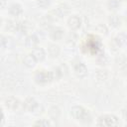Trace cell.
I'll return each mask as SVG.
<instances>
[{
  "label": "cell",
  "instance_id": "obj_1",
  "mask_svg": "<svg viewBox=\"0 0 127 127\" xmlns=\"http://www.w3.org/2000/svg\"><path fill=\"white\" fill-rule=\"evenodd\" d=\"M71 115L75 120L83 124H89L91 122V116L89 112L81 106H74L71 109Z\"/></svg>",
  "mask_w": 127,
  "mask_h": 127
},
{
  "label": "cell",
  "instance_id": "obj_2",
  "mask_svg": "<svg viewBox=\"0 0 127 127\" xmlns=\"http://www.w3.org/2000/svg\"><path fill=\"white\" fill-rule=\"evenodd\" d=\"M69 12V6L66 5V4H62L61 6H59L58 8H56L55 10H52L48 16L49 19L53 20V21H56V20H59L60 18L65 16L66 14H68Z\"/></svg>",
  "mask_w": 127,
  "mask_h": 127
},
{
  "label": "cell",
  "instance_id": "obj_3",
  "mask_svg": "<svg viewBox=\"0 0 127 127\" xmlns=\"http://www.w3.org/2000/svg\"><path fill=\"white\" fill-rule=\"evenodd\" d=\"M119 124V120L115 115H103L98 118L97 125L98 126H117Z\"/></svg>",
  "mask_w": 127,
  "mask_h": 127
},
{
  "label": "cell",
  "instance_id": "obj_4",
  "mask_svg": "<svg viewBox=\"0 0 127 127\" xmlns=\"http://www.w3.org/2000/svg\"><path fill=\"white\" fill-rule=\"evenodd\" d=\"M35 80L39 84H45L48 83L49 81L53 80L51 71H46V70H39L35 74Z\"/></svg>",
  "mask_w": 127,
  "mask_h": 127
},
{
  "label": "cell",
  "instance_id": "obj_5",
  "mask_svg": "<svg viewBox=\"0 0 127 127\" xmlns=\"http://www.w3.org/2000/svg\"><path fill=\"white\" fill-rule=\"evenodd\" d=\"M38 106H39L38 102H37L36 99L33 98V97H28V98L25 100L24 105H23L24 109H25L26 111H29V112L35 111V110L38 108Z\"/></svg>",
  "mask_w": 127,
  "mask_h": 127
},
{
  "label": "cell",
  "instance_id": "obj_6",
  "mask_svg": "<svg viewBox=\"0 0 127 127\" xmlns=\"http://www.w3.org/2000/svg\"><path fill=\"white\" fill-rule=\"evenodd\" d=\"M67 25L70 29L72 30H77L80 26H81V20L78 16L76 15H73V16H70L67 20Z\"/></svg>",
  "mask_w": 127,
  "mask_h": 127
},
{
  "label": "cell",
  "instance_id": "obj_7",
  "mask_svg": "<svg viewBox=\"0 0 127 127\" xmlns=\"http://www.w3.org/2000/svg\"><path fill=\"white\" fill-rule=\"evenodd\" d=\"M74 72H75V74H76L78 77L82 78V77L86 76V74H87V67L85 66L84 64H82V63H77V64L74 65Z\"/></svg>",
  "mask_w": 127,
  "mask_h": 127
},
{
  "label": "cell",
  "instance_id": "obj_8",
  "mask_svg": "<svg viewBox=\"0 0 127 127\" xmlns=\"http://www.w3.org/2000/svg\"><path fill=\"white\" fill-rule=\"evenodd\" d=\"M39 43V38L36 35H30L25 40V46L29 49H35Z\"/></svg>",
  "mask_w": 127,
  "mask_h": 127
},
{
  "label": "cell",
  "instance_id": "obj_9",
  "mask_svg": "<svg viewBox=\"0 0 127 127\" xmlns=\"http://www.w3.org/2000/svg\"><path fill=\"white\" fill-rule=\"evenodd\" d=\"M32 55L37 62H42L46 58V52L43 48H35L32 52Z\"/></svg>",
  "mask_w": 127,
  "mask_h": 127
},
{
  "label": "cell",
  "instance_id": "obj_10",
  "mask_svg": "<svg viewBox=\"0 0 127 127\" xmlns=\"http://www.w3.org/2000/svg\"><path fill=\"white\" fill-rule=\"evenodd\" d=\"M5 106L8 109L14 110V109H16L19 106V100L16 97H14V96H9L5 100Z\"/></svg>",
  "mask_w": 127,
  "mask_h": 127
},
{
  "label": "cell",
  "instance_id": "obj_11",
  "mask_svg": "<svg viewBox=\"0 0 127 127\" xmlns=\"http://www.w3.org/2000/svg\"><path fill=\"white\" fill-rule=\"evenodd\" d=\"M64 30L61 29V28H56V29H53L50 33V37L53 41H60L63 39L64 37Z\"/></svg>",
  "mask_w": 127,
  "mask_h": 127
},
{
  "label": "cell",
  "instance_id": "obj_12",
  "mask_svg": "<svg viewBox=\"0 0 127 127\" xmlns=\"http://www.w3.org/2000/svg\"><path fill=\"white\" fill-rule=\"evenodd\" d=\"M23 12V9L21 7V5L19 4H12L10 7H9V14L11 16H14V17H17V16H20Z\"/></svg>",
  "mask_w": 127,
  "mask_h": 127
},
{
  "label": "cell",
  "instance_id": "obj_13",
  "mask_svg": "<svg viewBox=\"0 0 127 127\" xmlns=\"http://www.w3.org/2000/svg\"><path fill=\"white\" fill-rule=\"evenodd\" d=\"M36 59L33 57V55L32 54H30V55H28V56H26L25 58H24V64L27 66V67H33L35 64H36Z\"/></svg>",
  "mask_w": 127,
  "mask_h": 127
},
{
  "label": "cell",
  "instance_id": "obj_14",
  "mask_svg": "<svg viewBox=\"0 0 127 127\" xmlns=\"http://www.w3.org/2000/svg\"><path fill=\"white\" fill-rule=\"evenodd\" d=\"M114 42H115V44L117 45V47H122L123 45L126 44V42H127V37H126L124 34H119V35L114 39Z\"/></svg>",
  "mask_w": 127,
  "mask_h": 127
},
{
  "label": "cell",
  "instance_id": "obj_15",
  "mask_svg": "<svg viewBox=\"0 0 127 127\" xmlns=\"http://www.w3.org/2000/svg\"><path fill=\"white\" fill-rule=\"evenodd\" d=\"M108 8L112 11H116L120 8L121 6V1L120 0H108Z\"/></svg>",
  "mask_w": 127,
  "mask_h": 127
},
{
  "label": "cell",
  "instance_id": "obj_16",
  "mask_svg": "<svg viewBox=\"0 0 127 127\" xmlns=\"http://www.w3.org/2000/svg\"><path fill=\"white\" fill-rule=\"evenodd\" d=\"M109 23H110V25H111L112 27L117 28V27H119V26L121 25V19H120L117 15H112V16L109 18Z\"/></svg>",
  "mask_w": 127,
  "mask_h": 127
},
{
  "label": "cell",
  "instance_id": "obj_17",
  "mask_svg": "<svg viewBox=\"0 0 127 127\" xmlns=\"http://www.w3.org/2000/svg\"><path fill=\"white\" fill-rule=\"evenodd\" d=\"M51 75H52V79H59L62 77L63 75V71L60 67H55L52 71H51Z\"/></svg>",
  "mask_w": 127,
  "mask_h": 127
},
{
  "label": "cell",
  "instance_id": "obj_18",
  "mask_svg": "<svg viewBox=\"0 0 127 127\" xmlns=\"http://www.w3.org/2000/svg\"><path fill=\"white\" fill-rule=\"evenodd\" d=\"M37 4L40 8L46 9L51 5V0H37Z\"/></svg>",
  "mask_w": 127,
  "mask_h": 127
},
{
  "label": "cell",
  "instance_id": "obj_19",
  "mask_svg": "<svg viewBox=\"0 0 127 127\" xmlns=\"http://www.w3.org/2000/svg\"><path fill=\"white\" fill-rule=\"evenodd\" d=\"M35 125L36 126H50L51 125V123L48 121V120H46V119H40V120H38L37 122H35Z\"/></svg>",
  "mask_w": 127,
  "mask_h": 127
},
{
  "label": "cell",
  "instance_id": "obj_20",
  "mask_svg": "<svg viewBox=\"0 0 127 127\" xmlns=\"http://www.w3.org/2000/svg\"><path fill=\"white\" fill-rule=\"evenodd\" d=\"M122 115H123V118L127 121V108H124L123 111H122Z\"/></svg>",
  "mask_w": 127,
  "mask_h": 127
},
{
  "label": "cell",
  "instance_id": "obj_21",
  "mask_svg": "<svg viewBox=\"0 0 127 127\" xmlns=\"http://www.w3.org/2000/svg\"><path fill=\"white\" fill-rule=\"evenodd\" d=\"M126 24H127V14H126Z\"/></svg>",
  "mask_w": 127,
  "mask_h": 127
},
{
  "label": "cell",
  "instance_id": "obj_22",
  "mask_svg": "<svg viewBox=\"0 0 127 127\" xmlns=\"http://www.w3.org/2000/svg\"><path fill=\"white\" fill-rule=\"evenodd\" d=\"M125 1H126V2H127V0H125Z\"/></svg>",
  "mask_w": 127,
  "mask_h": 127
}]
</instances>
